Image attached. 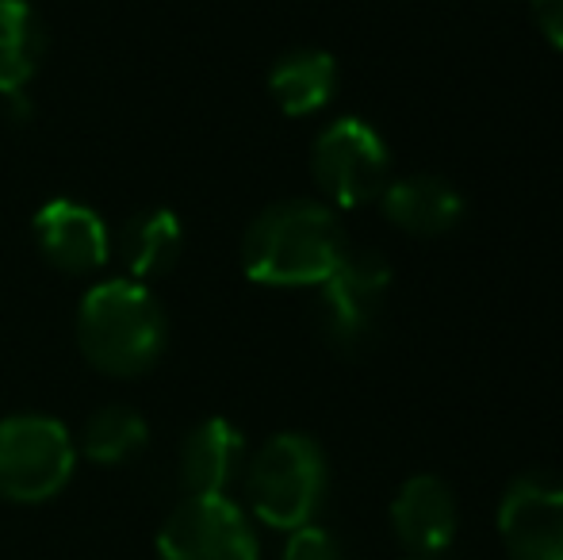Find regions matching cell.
I'll list each match as a JSON object with an SVG mask.
<instances>
[{"mask_svg":"<svg viewBox=\"0 0 563 560\" xmlns=\"http://www.w3.org/2000/svg\"><path fill=\"white\" fill-rule=\"evenodd\" d=\"M349 250L345 227L327 204L284 200L265 208L242 239V270L273 288L322 284Z\"/></svg>","mask_w":563,"mask_h":560,"instance_id":"1","label":"cell"},{"mask_svg":"<svg viewBox=\"0 0 563 560\" xmlns=\"http://www.w3.org/2000/svg\"><path fill=\"white\" fill-rule=\"evenodd\" d=\"M169 319L142 281L115 277L85 292L77 342L89 365L108 376H139L162 358Z\"/></svg>","mask_w":563,"mask_h":560,"instance_id":"2","label":"cell"},{"mask_svg":"<svg viewBox=\"0 0 563 560\" xmlns=\"http://www.w3.org/2000/svg\"><path fill=\"white\" fill-rule=\"evenodd\" d=\"M327 457L307 433H276L253 453L245 469V495L253 515L273 530L311 526L327 499Z\"/></svg>","mask_w":563,"mask_h":560,"instance_id":"3","label":"cell"},{"mask_svg":"<svg viewBox=\"0 0 563 560\" xmlns=\"http://www.w3.org/2000/svg\"><path fill=\"white\" fill-rule=\"evenodd\" d=\"M77 441L51 415L0 419V495L12 503H46L69 484Z\"/></svg>","mask_w":563,"mask_h":560,"instance_id":"4","label":"cell"},{"mask_svg":"<svg viewBox=\"0 0 563 560\" xmlns=\"http://www.w3.org/2000/svg\"><path fill=\"white\" fill-rule=\"evenodd\" d=\"M311 169L319 188L338 208H361V204L379 200V193L387 188L391 157L372 123L341 116L314 139Z\"/></svg>","mask_w":563,"mask_h":560,"instance_id":"5","label":"cell"},{"mask_svg":"<svg viewBox=\"0 0 563 560\" xmlns=\"http://www.w3.org/2000/svg\"><path fill=\"white\" fill-rule=\"evenodd\" d=\"M162 560H261L253 523L227 495H188L157 534Z\"/></svg>","mask_w":563,"mask_h":560,"instance_id":"6","label":"cell"},{"mask_svg":"<svg viewBox=\"0 0 563 560\" xmlns=\"http://www.w3.org/2000/svg\"><path fill=\"white\" fill-rule=\"evenodd\" d=\"M322 330L338 350H361L372 338L384 311V296L391 288V265L379 250H353L341 254L327 281L319 284Z\"/></svg>","mask_w":563,"mask_h":560,"instance_id":"7","label":"cell"},{"mask_svg":"<svg viewBox=\"0 0 563 560\" xmlns=\"http://www.w3.org/2000/svg\"><path fill=\"white\" fill-rule=\"evenodd\" d=\"M498 538L510 560H563V480L529 472L498 503Z\"/></svg>","mask_w":563,"mask_h":560,"instance_id":"8","label":"cell"},{"mask_svg":"<svg viewBox=\"0 0 563 560\" xmlns=\"http://www.w3.org/2000/svg\"><path fill=\"white\" fill-rule=\"evenodd\" d=\"M35 242L51 265L62 273H97L112 257V231L97 216V208L81 200H58L43 204L35 216Z\"/></svg>","mask_w":563,"mask_h":560,"instance_id":"9","label":"cell"},{"mask_svg":"<svg viewBox=\"0 0 563 560\" xmlns=\"http://www.w3.org/2000/svg\"><path fill=\"white\" fill-rule=\"evenodd\" d=\"M391 526L415 557L445 553L456 538V495L441 476H410L391 499Z\"/></svg>","mask_w":563,"mask_h":560,"instance_id":"10","label":"cell"},{"mask_svg":"<svg viewBox=\"0 0 563 560\" xmlns=\"http://www.w3.org/2000/svg\"><path fill=\"white\" fill-rule=\"evenodd\" d=\"M245 461V438L234 422H200L180 446V487L188 495H227Z\"/></svg>","mask_w":563,"mask_h":560,"instance_id":"11","label":"cell"},{"mask_svg":"<svg viewBox=\"0 0 563 560\" xmlns=\"http://www.w3.org/2000/svg\"><path fill=\"white\" fill-rule=\"evenodd\" d=\"M112 250L131 273V281H154L165 277L173 265L180 262L185 250V227H180L177 211L169 208H142L119 227L112 239Z\"/></svg>","mask_w":563,"mask_h":560,"instance_id":"12","label":"cell"},{"mask_svg":"<svg viewBox=\"0 0 563 560\" xmlns=\"http://www.w3.org/2000/svg\"><path fill=\"white\" fill-rule=\"evenodd\" d=\"M379 208L399 231L422 234V239L452 231L460 223V216H464V200H460L456 188L441 177H430V173L391 180L379 193Z\"/></svg>","mask_w":563,"mask_h":560,"instance_id":"13","label":"cell"},{"mask_svg":"<svg viewBox=\"0 0 563 560\" xmlns=\"http://www.w3.org/2000/svg\"><path fill=\"white\" fill-rule=\"evenodd\" d=\"M338 62L327 51H291L268 69V92L288 116H314L334 100Z\"/></svg>","mask_w":563,"mask_h":560,"instance_id":"14","label":"cell"},{"mask_svg":"<svg viewBox=\"0 0 563 560\" xmlns=\"http://www.w3.org/2000/svg\"><path fill=\"white\" fill-rule=\"evenodd\" d=\"M43 58V28L27 0H0V97H20Z\"/></svg>","mask_w":563,"mask_h":560,"instance_id":"15","label":"cell"},{"mask_svg":"<svg viewBox=\"0 0 563 560\" xmlns=\"http://www.w3.org/2000/svg\"><path fill=\"white\" fill-rule=\"evenodd\" d=\"M150 441V426L134 407L112 404L100 407L81 430V453L97 464H123L146 449Z\"/></svg>","mask_w":563,"mask_h":560,"instance_id":"16","label":"cell"},{"mask_svg":"<svg viewBox=\"0 0 563 560\" xmlns=\"http://www.w3.org/2000/svg\"><path fill=\"white\" fill-rule=\"evenodd\" d=\"M280 560H345V553H341L334 534L311 523L288 534V546H284Z\"/></svg>","mask_w":563,"mask_h":560,"instance_id":"17","label":"cell"},{"mask_svg":"<svg viewBox=\"0 0 563 560\" xmlns=\"http://www.w3.org/2000/svg\"><path fill=\"white\" fill-rule=\"evenodd\" d=\"M533 12L541 20V31L549 35V43L563 51V0H533Z\"/></svg>","mask_w":563,"mask_h":560,"instance_id":"18","label":"cell"}]
</instances>
